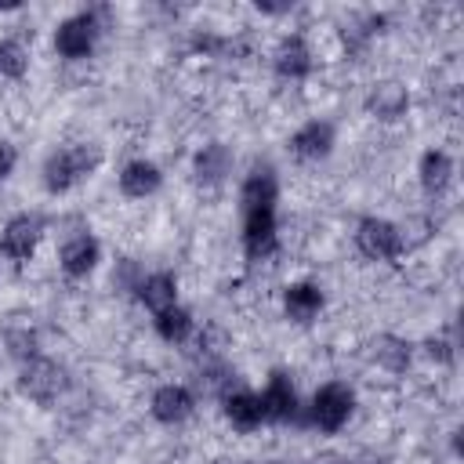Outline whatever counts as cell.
<instances>
[{
    "label": "cell",
    "mask_w": 464,
    "mask_h": 464,
    "mask_svg": "<svg viewBox=\"0 0 464 464\" xmlns=\"http://www.w3.org/2000/svg\"><path fill=\"white\" fill-rule=\"evenodd\" d=\"M355 406H359V399L348 381H326L312 392V399L304 406V420L319 435H337L355 417Z\"/></svg>",
    "instance_id": "cell-3"
},
{
    "label": "cell",
    "mask_w": 464,
    "mask_h": 464,
    "mask_svg": "<svg viewBox=\"0 0 464 464\" xmlns=\"http://www.w3.org/2000/svg\"><path fill=\"white\" fill-rule=\"evenodd\" d=\"M141 276H145V268H141V261H134V257H120V261L112 265V286H116L120 294H127V297H134Z\"/></svg>",
    "instance_id": "cell-24"
},
{
    "label": "cell",
    "mask_w": 464,
    "mask_h": 464,
    "mask_svg": "<svg viewBox=\"0 0 464 464\" xmlns=\"http://www.w3.org/2000/svg\"><path fill=\"white\" fill-rule=\"evenodd\" d=\"M362 109L370 120L377 123H395L410 112V87L395 76H384V80H373L366 87V98H362Z\"/></svg>",
    "instance_id": "cell-10"
},
{
    "label": "cell",
    "mask_w": 464,
    "mask_h": 464,
    "mask_svg": "<svg viewBox=\"0 0 464 464\" xmlns=\"http://www.w3.org/2000/svg\"><path fill=\"white\" fill-rule=\"evenodd\" d=\"M225 464H239V460H225Z\"/></svg>",
    "instance_id": "cell-31"
},
{
    "label": "cell",
    "mask_w": 464,
    "mask_h": 464,
    "mask_svg": "<svg viewBox=\"0 0 464 464\" xmlns=\"http://www.w3.org/2000/svg\"><path fill=\"white\" fill-rule=\"evenodd\" d=\"M4 341H7V348H11V355H14L18 362L40 355V348H36V330H33L29 323H25V326H11V330L4 334Z\"/></svg>",
    "instance_id": "cell-25"
},
{
    "label": "cell",
    "mask_w": 464,
    "mask_h": 464,
    "mask_svg": "<svg viewBox=\"0 0 464 464\" xmlns=\"http://www.w3.org/2000/svg\"><path fill=\"white\" fill-rule=\"evenodd\" d=\"M424 355L431 359V362H439V366H450L453 359H457V348H453V337L446 334H435V337H428L424 341Z\"/></svg>",
    "instance_id": "cell-26"
},
{
    "label": "cell",
    "mask_w": 464,
    "mask_h": 464,
    "mask_svg": "<svg viewBox=\"0 0 464 464\" xmlns=\"http://www.w3.org/2000/svg\"><path fill=\"white\" fill-rule=\"evenodd\" d=\"M312 69H315V51L304 40V33H286V36L276 40V47H272V72L283 83H301V80L312 76Z\"/></svg>",
    "instance_id": "cell-9"
},
{
    "label": "cell",
    "mask_w": 464,
    "mask_h": 464,
    "mask_svg": "<svg viewBox=\"0 0 464 464\" xmlns=\"http://www.w3.org/2000/svg\"><path fill=\"white\" fill-rule=\"evenodd\" d=\"M105 33V7H83V11H72L65 14L54 33H51V44H54V54L65 58V62H87L98 47Z\"/></svg>",
    "instance_id": "cell-2"
},
{
    "label": "cell",
    "mask_w": 464,
    "mask_h": 464,
    "mask_svg": "<svg viewBox=\"0 0 464 464\" xmlns=\"http://www.w3.org/2000/svg\"><path fill=\"white\" fill-rule=\"evenodd\" d=\"M453 178H457V163H453V156L446 149H424L420 152V160H417V181H420L424 196H431V199L446 196L450 185H453Z\"/></svg>",
    "instance_id": "cell-18"
},
{
    "label": "cell",
    "mask_w": 464,
    "mask_h": 464,
    "mask_svg": "<svg viewBox=\"0 0 464 464\" xmlns=\"http://www.w3.org/2000/svg\"><path fill=\"white\" fill-rule=\"evenodd\" d=\"M29 72V51L18 36H0V80H22Z\"/></svg>",
    "instance_id": "cell-23"
},
{
    "label": "cell",
    "mask_w": 464,
    "mask_h": 464,
    "mask_svg": "<svg viewBox=\"0 0 464 464\" xmlns=\"http://www.w3.org/2000/svg\"><path fill=\"white\" fill-rule=\"evenodd\" d=\"M232 167H236V152L225 141H207L192 156V181L199 188H218L228 181Z\"/></svg>",
    "instance_id": "cell-15"
},
{
    "label": "cell",
    "mask_w": 464,
    "mask_h": 464,
    "mask_svg": "<svg viewBox=\"0 0 464 464\" xmlns=\"http://www.w3.org/2000/svg\"><path fill=\"white\" fill-rule=\"evenodd\" d=\"M290 156L294 160H301V163H323L330 152H334V145H337V127L330 123V120H323V116H315V120H304L294 134H290Z\"/></svg>",
    "instance_id": "cell-13"
},
{
    "label": "cell",
    "mask_w": 464,
    "mask_h": 464,
    "mask_svg": "<svg viewBox=\"0 0 464 464\" xmlns=\"http://www.w3.org/2000/svg\"><path fill=\"white\" fill-rule=\"evenodd\" d=\"M152 330L167 344H185L196 334V315L178 301V304H170V308H163V312L152 315Z\"/></svg>",
    "instance_id": "cell-21"
},
{
    "label": "cell",
    "mask_w": 464,
    "mask_h": 464,
    "mask_svg": "<svg viewBox=\"0 0 464 464\" xmlns=\"http://www.w3.org/2000/svg\"><path fill=\"white\" fill-rule=\"evenodd\" d=\"M44 232H47L44 214H36V210H22V214L7 218V225L0 228V254H4L11 265H25V261L36 254Z\"/></svg>",
    "instance_id": "cell-8"
},
{
    "label": "cell",
    "mask_w": 464,
    "mask_h": 464,
    "mask_svg": "<svg viewBox=\"0 0 464 464\" xmlns=\"http://www.w3.org/2000/svg\"><path fill=\"white\" fill-rule=\"evenodd\" d=\"M239 207H279V174L272 163H254L243 174Z\"/></svg>",
    "instance_id": "cell-19"
},
{
    "label": "cell",
    "mask_w": 464,
    "mask_h": 464,
    "mask_svg": "<svg viewBox=\"0 0 464 464\" xmlns=\"http://www.w3.org/2000/svg\"><path fill=\"white\" fill-rule=\"evenodd\" d=\"M352 243L355 250L373 261V265H392L406 254V243H402V232L395 221L388 218H377V214H366L355 221V232H352Z\"/></svg>",
    "instance_id": "cell-6"
},
{
    "label": "cell",
    "mask_w": 464,
    "mask_h": 464,
    "mask_svg": "<svg viewBox=\"0 0 464 464\" xmlns=\"http://www.w3.org/2000/svg\"><path fill=\"white\" fill-rule=\"evenodd\" d=\"M116 185H120V192H123L127 199H149V196H156V192L163 188V170H160L156 160L134 156V160H127V163L120 167Z\"/></svg>",
    "instance_id": "cell-17"
},
{
    "label": "cell",
    "mask_w": 464,
    "mask_h": 464,
    "mask_svg": "<svg viewBox=\"0 0 464 464\" xmlns=\"http://www.w3.org/2000/svg\"><path fill=\"white\" fill-rule=\"evenodd\" d=\"M102 261V243L91 228H76L58 246V268L65 279H87Z\"/></svg>",
    "instance_id": "cell-11"
},
{
    "label": "cell",
    "mask_w": 464,
    "mask_h": 464,
    "mask_svg": "<svg viewBox=\"0 0 464 464\" xmlns=\"http://www.w3.org/2000/svg\"><path fill=\"white\" fill-rule=\"evenodd\" d=\"M239 246L250 265L276 257L279 250V207H239Z\"/></svg>",
    "instance_id": "cell-4"
},
{
    "label": "cell",
    "mask_w": 464,
    "mask_h": 464,
    "mask_svg": "<svg viewBox=\"0 0 464 464\" xmlns=\"http://www.w3.org/2000/svg\"><path fill=\"white\" fill-rule=\"evenodd\" d=\"M196 413V392L188 384L167 381L149 395V417L163 428H178Z\"/></svg>",
    "instance_id": "cell-12"
},
{
    "label": "cell",
    "mask_w": 464,
    "mask_h": 464,
    "mask_svg": "<svg viewBox=\"0 0 464 464\" xmlns=\"http://www.w3.org/2000/svg\"><path fill=\"white\" fill-rule=\"evenodd\" d=\"M69 388V370L51 359V355H33L25 362H18V392L36 402V406H51L65 395Z\"/></svg>",
    "instance_id": "cell-5"
},
{
    "label": "cell",
    "mask_w": 464,
    "mask_h": 464,
    "mask_svg": "<svg viewBox=\"0 0 464 464\" xmlns=\"http://www.w3.org/2000/svg\"><path fill=\"white\" fill-rule=\"evenodd\" d=\"M344 464H388V457L377 453V450H362V453H355V457H344Z\"/></svg>",
    "instance_id": "cell-28"
},
{
    "label": "cell",
    "mask_w": 464,
    "mask_h": 464,
    "mask_svg": "<svg viewBox=\"0 0 464 464\" xmlns=\"http://www.w3.org/2000/svg\"><path fill=\"white\" fill-rule=\"evenodd\" d=\"M265 464H286V460H265Z\"/></svg>",
    "instance_id": "cell-30"
},
{
    "label": "cell",
    "mask_w": 464,
    "mask_h": 464,
    "mask_svg": "<svg viewBox=\"0 0 464 464\" xmlns=\"http://www.w3.org/2000/svg\"><path fill=\"white\" fill-rule=\"evenodd\" d=\"M105 163V149L98 141H65L58 149H51L40 163V185L51 196H65L76 185L91 181Z\"/></svg>",
    "instance_id": "cell-1"
},
{
    "label": "cell",
    "mask_w": 464,
    "mask_h": 464,
    "mask_svg": "<svg viewBox=\"0 0 464 464\" xmlns=\"http://www.w3.org/2000/svg\"><path fill=\"white\" fill-rule=\"evenodd\" d=\"M370 359L388 373H402L410 366V359H413V344L406 337H399V334H377L370 341Z\"/></svg>",
    "instance_id": "cell-22"
},
{
    "label": "cell",
    "mask_w": 464,
    "mask_h": 464,
    "mask_svg": "<svg viewBox=\"0 0 464 464\" xmlns=\"http://www.w3.org/2000/svg\"><path fill=\"white\" fill-rule=\"evenodd\" d=\"M257 402H261V413H265V424H294V420H301V395H297V384H294V377L286 373V370H272L268 373V381H265V388L257 392Z\"/></svg>",
    "instance_id": "cell-7"
},
{
    "label": "cell",
    "mask_w": 464,
    "mask_h": 464,
    "mask_svg": "<svg viewBox=\"0 0 464 464\" xmlns=\"http://www.w3.org/2000/svg\"><path fill=\"white\" fill-rule=\"evenodd\" d=\"M14 163H18V152H14V145L0 138V185H4L7 178H11V170H14Z\"/></svg>",
    "instance_id": "cell-27"
},
{
    "label": "cell",
    "mask_w": 464,
    "mask_h": 464,
    "mask_svg": "<svg viewBox=\"0 0 464 464\" xmlns=\"http://www.w3.org/2000/svg\"><path fill=\"white\" fill-rule=\"evenodd\" d=\"M134 301L141 308H149L152 315L163 312V308H170V304H178V276L170 268L145 272L141 283H138V290H134Z\"/></svg>",
    "instance_id": "cell-20"
},
{
    "label": "cell",
    "mask_w": 464,
    "mask_h": 464,
    "mask_svg": "<svg viewBox=\"0 0 464 464\" xmlns=\"http://www.w3.org/2000/svg\"><path fill=\"white\" fill-rule=\"evenodd\" d=\"M279 304H283V315L297 326H308L319 319V312L326 308V290L315 283V279H294L283 286L279 294Z\"/></svg>",
    "instance_id": "cell-14"
},
{
    "label": "cell",
    "mask_w": 464,
    "mask_h": 464,
    "mask_svg": "<svg viewBox=\"0 0 464 464\" xmlns=\"http://www.w3.org/2000/svg\"><path fill=\"white\" fill-rule=\"evenodd\" d=\"M304 464H344V457H341V453H330V450H326V453H315V457H308Z\"/></svg>",
    "instance_id": "cell-29"
},
{
    "label": "cell",
    "mask_w": 464,
    "mask_h": 464,
    "mask_svg": "<svg viewBox=\"0 0 464 464\" xmlns=\"http://www.w3.org/2000/svg\"><path fill=\"white\" fill-rule=\"evenodd\" d=\"M221 417L232 431L239 435H254L261 424H265V413H261V402H257V392L236 384L221 395Z\"/></svg>",
    "instance_id": "cell-16"
}]
</instances>
